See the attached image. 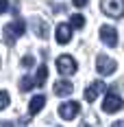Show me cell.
Listing matches in <instances>:
<instances>
[{
	"label": "cell",
	"instance_id": "cell-1",
	"mask_svg": "<svg viewBox=\"0 0 124 127\" xmlns=\"http://www.w3.org/2000/svg\"><path fill=\"white\" fill-rule=\"evenodd\" d=\"M24 33H26V22L24 20H13V22H9V24L4 26V42L11 46V44H15L18 37H22Z\"/></svg>",
	"mask_w": 124,
	"mask_h": 127
},
{
	"label": "cell",
	"instance_id": "cell-2",
	"mask_svg": "<svg viewBox=\"0 0 124 127\" xmlns=\"http://www.w3.org/2000/svg\"><path fill=\"white\" fill-rule=\"evenodd\" d=\"M100 9L109 18H122L124 15V0H100Z\"/></svg>",
	"mask_w": 124,
	"mask_h": 127
},
{
	"label": "cell",
	"instance_id": "cell-3",
	"mask_svg": "<svg viewBox=\"0 0 124 127\" xmlns=\"http://www.w3.org/2000/svg\"><path fill=\"white\" fill-rule=\"evenodd\" d=\"M57 70H59V75L70 77L78 70V64L74 62L72 55H61V57H57Z\"/></svg>",
	"mask_w": 124,
	"mask_h": 127
},
{
	"label": "cell",
	"instance_id": "cell-4",
	"mask_svg": "<svg viewBox=\"0 0 124 127\" xmlns=\"http://www.w3.org/2000/svg\"><path fill=\"white\" fill-rule=\"evenodd\" d=\"M122 107H124V101H122V96L115 94V90H111V92L105 96V101H102V112H107V114H115V112H120Z\"/></svg>",
	"mask_w": 124,
	"mask_h": 127
},
{
	"label": "cell",
	"instance_id": "cell-5",
	"mask_svg": "<svg viewBox=\"0 0 124 127\" xmlns=\"http://www.w3.org/2000/svg\"><path fill=\"white\" fill-rule=\"evenodd\" d=\"M100 39H102V44H105V46L115 48V44H118V31H115V26L102 24V26H100Z\"/></svg>",
	"mask_w": 124,
	"mask_h": 127
},
{
	"label": "cell",
	"instance_id": "cell-6",
	"mask_svg": "<svg viewBox=\"0 0 124 127\" xmlns=\"http://www.w3.org/2000/svg\"><path fill=\"white\" fill-rule=\"evenodd\" d=\"M115 68H118V62L115 59L107 57V55H98V59H96L98 75H111V72H115Z\"/></svg>",
	"mask_w": 124,
	"mask_h": 127
},
{
	"label": "cell",
	"instance_id": "cell-7",
	"mask_svg": "<svg viewBox=\"0 0 124 127\" xmlns=\"http://www.w3.org/2000/svg\"><path fill=\"white\" fill-rule=\"evenodd\" d=\"M78 112H81V103H76V101H68V103H61L59 105V116H61L63 121L76 118Z\"/></svg>",
	"mask_w": 124,
	"mask_h": 127
},
{
	"label": "cell",
	"instance_id": "cell-8",
	"mask_svg": "<svg viewBox=\"0 0 124 127\" xmlns=\"http://www.w3.org/2000/svg\"><path fill=\"white\" fill-rule=\"evenodd\" d=\"M105 88H107V86H105V81H100V79H98V81H94V83L85 90V101H87V103H94L100 94L105 92Z\"/></svg>",
	"mask_w": 124,
	"mask_h": 127
},
{
	"label": "cell",
	"instance_id": "cell-9",
	"mask_svg": "<svg viewBox=\"0 0 124 127\" xmlns=\"http://www.w3.org/2000/svg\"><path fill=\"white\" fill-rule=\"evenodd\" d=\"M54 39H57V44H68L72 39V26L70 24H59L54 29Z\"/></svg>",
	"mask_w": 124,
	"mask_h": 127
},
{
	"label": "cell",
	"instance_id": "cell-10",
	"mask_svg": "<svg viewBox=\"0 0 124 127\" xmlns=\"http://www.w3.org/2000/svg\"><path fill=\"white\" fill-rule=\"evenodd\" d=\"M31 24H33V31H35L37 37H41V39L48 37V26H46V22L41 18H31Z\"/></svg>",
	"mask_w": 124,
	"mask_h": 127
},
{
	"label": "cell",
	"instance_id": "cell-11",
	"mask_svg": "<svg viewBox=\"0 0 124 127\" xmlns=\"http://www.w3.org/2000/svg\"><path fill=\"white\" fill-rule=\"evenodd\" d=\"M72 90H74V86L70 81H65V79H59L54 83V94L57 96H68V94H72Z\"/></svg>",
	"mask_w": 124,
	"mask_h": 127
},
{
	"label": "cell",
	"instance_id": "cell-12",
	"mask_svg": "<svg viewBox=\"0 0 124 127\" xmlns=\"http://www.w3.org/2000/svg\"><path fill=\"white\" fill-rule=\"evenodd\" d=\"M44 105H46V96H44V94L33 96V99H31V103H28V114H37Z\"/></svg>",
	"mask_w": 124,
	"mask_h": 127
},
{
	"label": "cell",
	"instance_id": "cell-13",
	"mask_svg": "<svg viewBox=\"0 0 124 127\" xmlns=\"http://www.w3.org/2000/svg\"><path fill=\"white\" fill-rule=\"evenodd\" d=\"M46 79H48V66H46V64H41V66L37 68V75H35V86L41 88V86L46 83Z\"/></svg>",
	"mask_w": 124,
	"mask_h": 127
},
{
	"label": "cell",
	"instance_id": "cell-14",
	"mask_svg": "<svg viewBox=\"0 0 124 127\" xmlns=\"http://www.w3.org/2000/svg\"><path fill=\"white\" fill-rule=\"evenodd\" d=\"M70 26H72V29H83V26H85V18H83L81 13H74V15L70 18Z\"/></svg>",
	"mask_w": 124,
	"mask_h": 127
},
{
	"label": "cell",
	"instance_id": "cell-15",
	"mask_svg": "<svg viewBox=\"0 0 124 127\" xmlns=\"http://www.w3.org/2000/svg\"><path fill=\"white\" fill-rule=\"evenodd\" d=\"M35 88V81H33V77H22V81H20V90L22 92H28V90Z\"/></svg>",
	"mask_w": 124,
	"mask_h": 127
},
{
	"label": "cell",
	"instance_id": "cell-16",
	"mask_svg": "<svg viewBox=\"0 0 124 127\" xmlns=\"http://www.w3.org/2000/svg\"><path fill=\"white\" fill-rule=\"evenodd\" d=\"M9 103H11V99H9V94H7L4 90H0V112H2V110H4V107H7Z\"/></svg>",
	"mask_w": 124,
	"mask_h": 127
},
{
	"label": "cell",
	"instance_id": "cell-17",
	"mask_svg": "<svg viewBox=\"0 0 124 127\" xmlns=\"http://www.w3.org/2000/svg\"><path fill=\"white\" fill-rule=\"evenodd\" d=\"M22 66H24V68H31V66H33V64H35V59H33V57H31V55H24V57H22Z\"/></svg>",
	"mask_w": 124,
	"mask_h": 127
},
{
	"label": "cell",
	"instance_id": "cell-18",
	"mask_svg": "<svg viewBox=\"0 0 124 127\" xmlns=\"http://www.w3.org/2000/svg\"><path fill=\"white\" fill-rule=\"evenodd\" d=\"M9 11V0H0V13Z\"/></svg>",
	"mask_w": 124,
	"mask_h": 127
},
{
	"label": "cell",
	"instance_id": "cell-19",
	"mask_svg": "<svg viewBox=\"0 0 124 127\" xmlns=\"http://www.w3.org/2000/svg\"><path fill=\"white\" fill-rule=\"evenodd\" d=\"M87 2H89V0H72V4H74V7H85Z\"/></svg>",
	"mask_w": 124,
	"mask_h": 127
},
{
	"label": "cell",
	"instance_id": "cell-20",
	"mask_svg": "<svg viewBox=\"0 0 124 127\" xmlns=\"http://www.w3.org/2000/svg\"><path fill=\"white\" fill-rule=\"evenodd\" d=\"M111 127H124V121H115V123H113Z\"/></svg>",
	"mask_w": 124,
	"mask_h": 127
}]
</instances>
